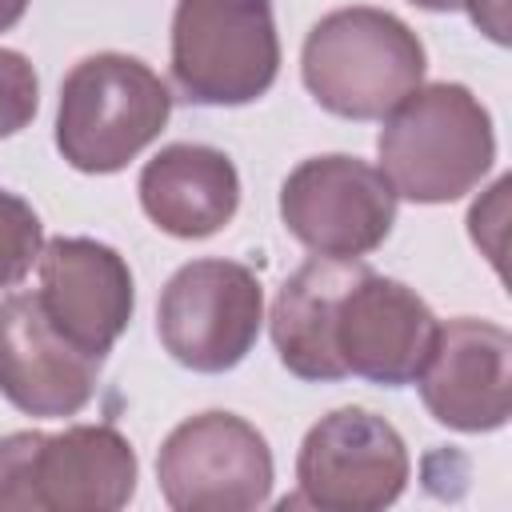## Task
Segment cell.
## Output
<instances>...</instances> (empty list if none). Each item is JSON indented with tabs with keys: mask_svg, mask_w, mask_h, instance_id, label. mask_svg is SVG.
I'll return each mask as SVG.
<instances>
[{
	"mask_svg": "<svg viewBox=\"0 0 512 512\" xmlns=\"http://www.w3.org/2000/svg\"><path fill=\"white\" fill-rule=\"evenodd\" d=\"M380 172L412 204H448L472 192L492 160L496 132L488 108L464 84H420L404 96L376 140Z\"/></svg>",
	"mask_w": 512,
	"mask_h": 512,
	"instance_id": "cell-1",
	"label": "cell"
},
{
	"mask_svg": "<svg viewBox=\"0 0 512 512\" xmlns=\"http://www.w3.org/2000/svg\"><path fill=\"white\" fill-rule=\"evenodd\" d=\"M420 36L384 8H336L320 16L300 52L312 100L344 120H384L424 84Z\"/></svg>",
	"mask_w": 512,
	"mask_h": 512,
	"instance_id": "cell-2",
	"label": "cell"
},
{
	"mask_svg": "<svg viewBox=\"0 0 512 512\" xmlns=\"http://www.w3.org/2000/svg\"><path fill=\"white\" fill-rule=\"evenodd\" d=\"M172 92L136 56L96 52L72 64L56 104V148L88 176L120 172L168 124Z\"/></svg>",
	"mask_w": 512,
	"mask_h": 512,
	"instance_id": "cell-3",
	"label": "cell"
},
{
	"mask_svg": "<svg viewBox=\"0 0 512 512\" xmlns=\"http://www.w3.org/2000/svg\"><path fill=\"white\" fill-rule=\"evenodd\" d=\"M136 448L112 424L0 436V512H116L136 492Z\"/></svg>",
	"mask_w": 512,
	"mask_h": 512,
	"instance_id": "cell-4",
	"label": "cell"
},
{
	"mask_svg": "<svg viewBox=\"0 0 512 512\" xmlns=\"http://www.w3.org/2000/svg\"><path fill=\"white\" fill-rule=\"evenodd\" d=\"M280 72L272 0H176L172 80L188 104L240 108Z\"/></svg>",
	"mask_w": 512,
	"mask_h": 512,
	"instance_id": "cell-5",
	"label": "cell"
},
{
	"mask_svg": "<svg viewBox=\"0 0 512 512\" xmlns=\"http://www.w3.org/2000/svg\"><path fill=\"white\" fill-rule=\"evenodd\" d=\"M264 324V288L248 264L192 260L172 272L156 304V336L164 352L192 372L236 368Z\"/></svg>",
	"mask_w": 512,
	"mask_h": 512,
	"instance_id": "cell-6",
	"label": "cell"
},
{
	"mask_svg": "<svg viewBox=\"0 0 512 512\" xmlns=\"http://www.w3.org/2000/svg\"><path fill=\"white\" fill-rule=\"evenodd\" d=\"M272 448L236 412L180 420L156 456V484L176 512H248L272 496Z\"/></svg>",
	"mask_w": 512,
	"mask_h": 512,
	"instance_id": "cell-7",
	"label": "cell"
},
{
	"mask_svg": "<svg viewBox=\"0 0 512 512\" xmlns=\"http://www.w3.org/2000/svg\"><path fill=\"white\" fill-rule=\"evenodd\" d=\"M408 448L400 432L368 408H336L320 416L296 456L300 492L288 504L324 512H376L400 500L408 484Z\"/></svg>",
	"mask_w": 512,
	"mask_h": 512,
	"instance_id": "cell-8",
	"label": "cell"
},
{
	"mask_svg": "<svg viewBox=\"0 0 512 512\" xmlns=\"http://www.w3.org/2000/svg\"><path fill=\"white\" fill-rule=\"evenodd\" d=\"M280 220L308 252L360 260L388 240L396 192L388 176L360 156H312L280 184Z\"/></svg>",
	"mask_w": 512,
	"mask_h": 512,
	"instance_id": "cell-9",
	"label": "cell"
},
{
	"mask_svg": "<svg viewBox=\"0 0 512 512\" xmlns=\"http://www.w3.org/2000/svg\"><path fill=\"white\" fill-rule=\"evenodd\" d=\"M440 320L400 280L364 268L336 304L332 344L348 376L404 388L416 384Z\"/></svg>",
	"mask_w": 512,
	"mask_h": 512,
	"instance_id": "cell-10",
	"label": "cell"
},
{
	"mask_svg": "<svg viewBox=\"0 0 512 512\" xmlns=\"http://www.w3.org/2000/svg\"><path fill=\"white\" fill-rule=\"evenodd\" d=\"M104 356L72 344L36 292L0 300V396L28 416H76L100 384Z\"/></svg>",
	"mask_w": 512,
	"mask_h": 512,
	"instance_id": "cell-11",
	"label": "cell"
},
{
	"mask_svg": "<svg viewBox=\"0 0 512 512\" xmlns=\"http://www.w3.org/2000/svg\"><path fill=\"white\" fill-rule=\"evenodd\" d=\"M416 384L436 424L496 432L512 412V336L492 320L456 316L436 328Z\"/></svg>",
	"mask_w": 512,
	"mask_h": 512,
	"instance_id": "cell-12",
	"label": "cell"
},
{
	"mask_svg": "<svg viewBox=\"0 0 512 512\" xmlns=\"http://www.w3.org/2000/svg\"><path fill=\"white\" fill-rule=\"evenodd\" d=\"M36 300L84 352L108 356L132 320L136 288L124 256L88 236H52L36 260Z\"/></svg>",
	"mask_w": 512,
	"mask_h": 512,
	"instance_id": "cell-13",
	"label": "cell"
},
{
	"mask_svg": "<svg viewBox=\"0 0 512 512\" xmlns=\"http://www.w3.org/2000/svg\"><path fill=\"white\" fill-rule=\"evenodd\" d=\"M140 208L176 240L216 236L240 208L236 164L212 144H168L140 172Z\"/></svg>",
	"mask_w": 512,
	"mask_h": 512,
	"instance_id": "cell-14",
	"label": "cell"
},
{
	"mask_svg": "<svg viewBox=\"0 0 512 512\" xmlns=\"http://www.w3.org/2000/svg\"><path fill=\"white\" fill-rule=\"evenodd\" d=\"M360 260L340 256H312L304 260L276 292L272 300V344L280 364L300 380H344V364L332 344L336 304L348 292V284L364 272Z\"/></svg>",
	"mask_w": 512,
	"mask_h": 512,
	"instance_id": "cell-15",
	"label": "cell"
},
{
	"mask_svg": "<svg viewBox=\"0 0 512 512\" xmlns=\"http://www.w3.org/2000/svg\"><path fill=\"white\" fill-rule=\"evenodd\" d=\"M44 228L28 200L0 188V288H16L40 260Z\"/></svg>",
	"mask_w": 512,
	"mask_h": 512,
	"instance_id": "cell-16",
	"label": "cell"
},
{
	"mask_svg": "<svg viewBox=\"0 0 512 512\" xmlns=\"http://www.w3.org/2000/svg\"><path fill=\"white\" fill-rule=\"evenodd\" d=\"M40 108V80L24 52L0 48V140L32 124Z\"/></svg>",
	"mask_w": 512,
	"mask_h": 512,
	"instance_id": "cell-17",
	"label": "cell"
},
{
	"mask_svg": "<svg viewBox=\"0 0 512 512\" xmlns=\"http://www.w3.org/2000/svg\"><path fill=\"white\" fill-rule=\"evenodd\" d=\"M472 24L488 32L496 44H508V0H464Z\"/></svg>",
	"mask_w": 512,
	"mask_h": 512,
	"instance_id": "cell-18",
	"label": "cell"
},
{
	"mask_svg": "<svg viewBox=\"0 0 512 512\" xmlns=\"http://www.w3.org/2000/svg\"><path fill=\"white\" fill-rule=\"evenodd\" d=\"M24 12H28V0H0V32L16 28L24 20Z\"/></svg>",
	"mask_w": 512,
	"mask_h": 512,
	"instance_id": "cell-19",
	"label": "cell"
},
{
	"mask_svg": "<svg viewBox=\"0 0 512 512\" xmlns=\"http://www.w3.org/2000/svg\"><path fill=\"white\" fill-rule=\"evenodd\" d=\"M408 4H416L424 12H456V8H464V0H408Z\"/></svg>",
	"mask_w": 512,
	"mask_h": 512,
	"instance_id": "cell-20",
	"label": "cell"
}]
</instances>
